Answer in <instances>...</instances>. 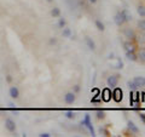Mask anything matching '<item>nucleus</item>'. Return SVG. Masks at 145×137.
<instances>
[{
    "label": "nucleus",
    "mask_w": 145,
    "mask_h": 137,
    "mask_svg": "<svg viewBox=\"0 0 145 137\" xmlns=\"http://www.w3.org/2000/svg\"><path fill=\"white\" fill-rule=\"evenodd\" d=\"M123 47H125V50H126V52H135V50H137V46H135V44L133 42V40L126 41L123 44Z\"/></svg>",
    "instance_id": "nucleus-5"
},
{
    "label": "nucleus",
    "mask_w": 145,
    "mask_h": 137,
    "mask_svg": "<svg viewBox=\"0 0 145 137\" xmlns=\"http://www.w3.org/2000/svg\"><path fill=\"white\" fill-rule=\"evenodd\" d=\"M10 96H11V98H13V99H17L18 97H19V90H18L16 86H11L10 88Z\"/></svg>",
    "instance_id": "nucleus-11"
},
{
    "label": "nucleus",
    "mask_w": 145,
    "mask_h": 137,
    "mask_svg": "<svg viewBox=\"0 0 145 137\" xmlns=\"http://www.w3.org/2000/svg\"><path fill=\"white\" fill-rule=\"evenodd\" d=\"M121 15L123 16V18H125V21L126 22H131L132 21V15H131V12H129L127 9H123V10L121 11Z\"/></svg>",
    "instance_id": "nucleus-13"
},
{
    "label": "nucleus",
    "mask_w": 145,
    "mask_h": 137,
    "mask_svg": "<svg viewBox=\"0 0 145 137\" xmlns=\"http://www.w3.org/2000/svg\"><path fill=\"white\" fill-rule=\"evenodd\" d=\"M102 99L103 101H105V102H109L110 99H111V91H110V88L108 89H104L102 92Z\"/></svg>",
    "instance_id": "nucleus-8"
},
{
    "label": "nucleus",
    "mask_w": 145,
    "mask_h": 137,
    "mask_svg": "<svg viewBox=\"0 0 145 137\" xmlns=\"http://www.w3.org/2000/svg\"><path fill=\"white\" fill-rule=\"evenodd\" d=\"M81 125H85V126L88 129L89 134L92 135V136H96V132H94V129H93V126H92V123H91V119H89V115H88V114H86L85 119L81 121Z\"/></svg>",
    "instance_id": "nucleus-3"
},
{
    "label": "nucleus",
    "mask_w": 145,
    "mask_h": 137,
    "mask_svg": "<svg viewBox=\"0 0 145 137\" xmlns=\"http://www.w3.org/2000/svg\"><path fill=\"white\" fill-rule=\"evenodd\" d=\"M80 91V86L79 85H75L74 86V92H79Z\"/></svg>",
    "instance_id": "nucleus-31"
},
{
    "label": "nucleus",
    "mask_w": 145,
    "mask_h": 137,
    "mask_svg": "<svg viewBox=\"0 0 145 137\" xmlns=\"http://www.w3.org/2000/svg\"><path fill=\"white\" fill-rule=\"evenodd\" d=\"M114 21H115L116 26H119V27L123 26V23L126 22V21H125V18H123V16L121 15V12H119V14L115 15V18H114Z\"/></svg>",
    "instance_id": "nucleus-9"
},
{
    "label": "nucleus",
    "mask_w": 145,
    "mask_h": 137,
    "mask_svg": "<svg viewBox=\"0 0 145 137\" xmlns=\"http://www.w3.org/2000/svg\"><path fill=\"white\" fill-rule=\"evenodd\" d=\"M96 27L98 30H100V32H104V29H105V26H104V23H103L102 21H99V20H97L96 21Z\"/></svg>",
    "instance_id": "nucleus-17"
},
{
    "label": "nucleus",
    "mask_w": 145,
    "mask_h": 137,
    "mask_svg": "<svg viewBox=\"0 0 145 137\" xmlns=\"http://www.w3.org/2000/svg\"><path fill=\"white\" fill-rule=\"evenodd\" d=\"M88 1H89L91 4H96V3H97V0H88Z\"/></svg>",
    "instance_id": "nucleus-34"
},
{
    "label": "nucleus",
    "mask_w": 145,
    "mask_h": 137,
    "mask_svg": "<svg viewBox=\"0 0 145 137\" xmlns=\"http://www.w3.org/2000/svg\"><path fill=\"white\" fill-rule=\"evenodd\" d=\"M127 126H128V130L131 131L132 134H138L139 132V129L137 127V125H135L133 121H131V120L127 123Z\"/></svg>",
    "instance_id": "nucleus-12"
},
{
    "label": "nucleus",
    "mask_w": 145,
    "mask_h": 137,
    "mask_svg": "<svg viewBox=\"0 0 145 137\" xmlns=\"http://www.w3.org/2000/svg\"><path fill=\"white\" fill-rule=\"evenodd\" d=\"M65 116H67L68 119H74V118H75V113L73 112V110H68V112L65 113Z\"/></svg>",
    "instance_id": "nucleus-26"
},
{
    "label": "nucleus",
    "mask_w": 145,
    "mask_h": 137,
    "mask_svg": "<svg viewBox=\"0 0 145 137\" xmlns=\"http://www.w3.org/2000/svg\"><path fill=\"white\" fill-rule=\"evenodd\" d=\"M39 136H40V137H51V135H50V134H46V132H43V134H40Z\"/></svg>",
    "instance_id": "nucleus-30"
},
{
    "label": "nucleus",
    "mask_w": 145,
    "mask_h": 137,
    "mask_svg": "<svg viewBox=\"0 0 145 137\" xmlns=\"http://www.w3.org/2000/svg\"><path fill=\"white\" fill-rule=\"evenodd\" d=\"M85 40H86V44H87V46H88V49L92 50V51H94V50H96V44H94V41H93V40L89 38V36H86Z\"/></svg>",
    "instance_id": "nucleus-14"
},
{
    "label": "nucleus",
    "mask_w": 145,
    "mask_h": 137,
    "mask_svg": "<svg viewBox=\"0 0 145 137\" xmlns=\"http://www.w3.org/2000/svg\"><path fill=\"white\" fill-rule=\"evenodd\" d=\"M119 80H120V75H119V74H114V75H110V77L108 78L106 84H108V86H109L110 89H114L117 86Z\"/></svg>",
    "instance_id": "nucleus-2"
},
{
    "label": "nucleus",
    "mask_w": 145,
    "mask_h": 137,
    "mask_svg": "<svg viewBox=\"0 0 145 137\" xmlns=\"http://www.w3.org/2000/svg\"><path fill=\"white\" fill-rule=\"evenodd\" d=\"M6 81L7 83H11L12 81V77L11 75H6Z\"/></svg>",
    "instance_id": "nucleus-32"
},
{
    "label": "nucleus",
    "mask_w": 145,
    "mask_h": 137,
    "mask_svg": "<svg viewBox=\"0 0 145 137\" xmlns=\"http://www.w3.org/2000/svg\"><path fill=\"white\" fill-rule=\"evenodd\" d=\"M92 94H93V97H99V95H100V92H99L98 89H94L92 91Z\"/></svg>",
    "instance_id": "nucleus-27"
},
{
    "label": "nucleus",
    "mask_w": 145,
    "mask_h": 137,
    "mask_svg": "<svg viewBox=\"0 0 145 137\" xmlns=\"http://www.w3.org/2000/svg\"><path fill=\"white\" fill-rule=\"evenodd\" d=\"M123 34H125V36L127 39H129V40H134V39L137 38V34H135V32L131 28V27H126L123 30Z\"/></svg>",
    "instance_id": "nucleus-4"
},
{
    "label": "nucleus",
    "mask_w": 145,
    "mask_h": 137,
    "mask_svg": "<svg viewBox=\"0 0 145 137\" xmlns=\"http://www.w3.org/2000/svg\"><path fill=\"white\" fill-rule=\"evenodd\" d=\"M137 11H138V15H139V16L145 17V6H143V5H139L138 9H137Z\"/></svg>",
    "instance_id": "nucleus-21"
},
{
    "label": "nucleus",
    "mask_w": 145,
    "mask_h": 137,
    "mask_svg": "<svg viewBox=\"0 0 145 137\" xmlns=\"http://www.w3.org/2000/svg\"><path fill=\"white\" fill-rule=\"evenodd\" d=\"M75 94L74 92H68V94H65V96H64V102L67 103V104H73V103L75 102Z\"/></svg>",
    "instance_id": "nucleus-7"
},
{
    "label": "nucleus",
    "mask_w": 145,
    "mask_h": 137,
    "mask_svg": "<svg viewBox=\"0 0 145 137\" xmlns=\"http://www.w3.org/2000/svg\"><path fill=\"white\" fill-rule=\"evenodd\" d=\"M51 15H52L53 17H59L60 16V10L58 7H53L52 11H51Z\"/></svg>",
    "instance_id": "nucleus-20"
},
{
    "label": "nucleus",
    "mask_w": 145,
    "mask_h": 137,
    "mask_svg": "<svg viewBox=\"0 0 145 137\" xmlns=\"http://www.w3.org/2000/svg\"><path fill=\"white\" fill-rule=\"evenodd\" d=\"M138 28H139V30L145 32V20H140V21H138Z\"/></svg>",
    "instance_id": "nucleus-23"
},
{
    "label": "nucleus",
    "mask_w": 145,
    "mask_h": 137,
    "mask_svg": "<svg viewBox=\"0 0 145 137\" xmlns=\"http://www.w3.org/2000/svg\"><path fill=\"white\" fill-rule=\"evenodd\" d=\"M126 57H127L128 61H132V62L138 61V55L135 52H126Z\"/></svg>",
    "instance_id": "nucleus-15"
},
{
    "label": "nucleus",
    "mask_w": 145,
    "mask_h": 137,
    "mask_svg": "<svg viewBox=\"0 0 145 137\" xmlns=\"http://www.w3.org/2000/svg\"><path fill=\"white\" fill-rule=\"evenodd\" d=\"M47 1H49V3H51V1H53V0H47Z\"/></svg>",
    "instance_id": "nucleus-35"
},
{
    "label": "nucleus",
    "mask_w": 145,
    "mask_h": 137,
    "mask_svg": "<svg viewBox=\"0 0 145 137\" xmlns=\"http://www.w3.org/2000/svg\"><path fill=\"white\" fill-rule=\"evenodd\" d=\"M97 119H104V118H105V112H104V110H100V109H99V110H97Z\"/></svg>",
    "instance_id": "nucleus-22"
},
{
    "label": "nucleus",
    "mask_w": 145,
    "mask_h": 137,
    "mask_svg": "<svg viewBox=\"0 0 145 137\" xmlns=\"http://www.w3.org/2000/svg\"><path fill=\"white\" fill-rule=\"evenodd\" d=\"M139 118H140V120H142L143 123L145 124V114H144V113H139Z\"/></svg>",
    "instance_id": "nucleus-29"
},
{
    "label": "nucleus",
    "mask_w": 145,
    "mask_h": 137,
    "mask_svg": "<svg viewBox=\"0 0 145 137\" xmlns=\"http://www.w3.org/2000/svg\"><path fill=\"white\" fill-rule=\"evenodd\" d=\"M65 24H67V21H65L64 18H59V21H58V27L63 29L64 27H65Z\"/></svg>",
    "instance_id": "nucleus-25"
},
{
    "label": "nucleus",
    "mask_w": 145,
    "mask_h": 137,
    "mask_svg": "<svg viewBox=\"0 0 145 137\" xmlns=\"http://www.w3.org/2000/svg\"><path fill=\"white\" fill-rule=\"evenodd\" d=\"M100 134H104V136H110L109 131L105 130V129H102V127H100Z\"/></svg>",
    "instance_id": "nucleus-28"
},
{
    "label": "nucleus",
    "mask_w": 145,
    "mask_h": 137,
    "mask_svg": "<svg viewBox=\"0 0 145 137\" xmlns=\"http://www.w3.org/2000/svg\"><path fill=\"white\" fill-rule=\"evenodd\" d=\"M134 84L137 85V88H145V78L143 77H135L133 79Z\"/></svg>",
    "instance_id": "nucleus-10"
},
{
    "label": "nucleus",
    "mask_w": 145,
    "mask_h": 137,
    "mask_svg": "<svg viewBox=\"0 0 145 137\" xmlns=\"http://www.w3.org/2000/svg\"><path fill=\"white\" fill-rule=\"evenodd\" d=\"M62 35H63V38H70L71 35V30L67 27H64L63 28V32H62Z\"/></svg>",
    "instance_id": "nucleus-18"
},
{
    "label": "nucleus",
    "mask_w": 145,
    "mask_h": 137,
    "mask_svg": "<svg viewBox=\"0 0 145 137\" xmlns=\"http://www.w3.org/2000/svg\"><path fill=\"white\" fill-rule=\"evenodd\" d=\"M138 60L140 61V62H144V63H145V47H143V49L139 50V52H138Z\"/></svg>",
    "instance_id": "nucleus-16"
},
{
    "label": "nucleus",
    "mask_w": 145,
    "mask_h": 137,
    "mask_svg": "<svg viewBox=\"0 0 145 137\" xmlns=\"http://www.w3.org/2000/svg\"><path fill=\"white\" fill-rule=\"evenodd\" d=\"M127 86H128V89H129V90H131V91H135V90H137V85L134 84V81L133 80H129V81H127Z\"/></svg>",
    "instance_id": "nucleus-19"
},
{
    "label": "nucleus",
    "mask_w": 145,
    "mask_h": 137,
    "mask_svg": "<svg viewBox=\"0 0 145 137\" xmlns=\"http://www.w3.org/2000/svg\"><path fill=\"white\" fill-rule=\"evenodd\" d=\"M115 67L119 68V69H122V68H123V62H122L120 58H117L116 62H115Z\"/></svg>",
    "instance_id": "nucleus-24"
},
{
    "label": "nucleus",
    "mask_w": 145,
    "mask_h": 137,
    "mask_svg": "<svg viewBox=\"0 0 145 137\" xmlns=\"http://www.w3.org/2000/svg\"><path fill=\"white\" fill-rule=\"evenodd\" d=\"M111 98L115 101L116 103L121 102L123 98V91L120 88H114V91L111 92Z\"/></svg>",
    "instance_id": "nucleus-1"
},
{
    "label": "nucleus",
    "mask_w": 145,
    "mask_h": 137,
    "mask_svg": "<svg viewBox=\"0 0 145 137\" xmlns=\"http://www.w3.org/2000/svg\"><path fill=\"white\" fill-rule=\"evenodd\" d=\"M5 127H6V130L9 131V132H15L16 131V124H15V121L12 119H6L5 120Z\"/></svg>",
    "instance_id": "nucleus-6"
},
{
    "label": "nucleus",
    "mask_w": 145,
    "mask_h": 137,
    "mask_svg": "<svg viewBox=\"0 0 145 137\" xmlns=\"http://www.w3.org/2000/svg\"><path fill=\"white\" fill-rule=\"evenodd\" d=\"M56 42H57V40L54 38H53V39H50V44H56Z\"/></svg>",
    "instance_id": "nucleus-33"
}]
</instances>
